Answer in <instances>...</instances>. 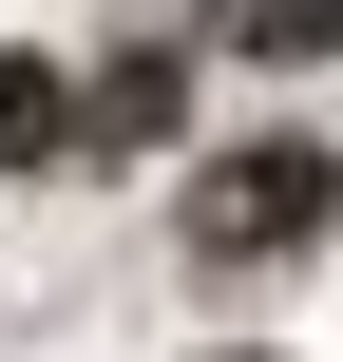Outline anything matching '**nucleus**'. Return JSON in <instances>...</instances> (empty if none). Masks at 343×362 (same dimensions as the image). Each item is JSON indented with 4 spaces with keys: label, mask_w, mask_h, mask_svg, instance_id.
<instances>
[{
    "label": "nucleus",
    "mask_w": 343,
    "mask_h": 362,
    "mask_svg": "<svg viewBox=\"0 0 343 362\" xmlns=\"http://www.w3.org/2000/svg\"><path fill=\"white\" fill-rule=\"evenodd\" d=\"M325 229H343V153L325 134H248V153L191 172V248H210V267H286V248H325Z\"/></svg>",
    "instance_id": "obj_1"
},
{
    "label": "nucleus",
    "mask_w": 343,
    "mask_h": 362,
    "mask_svg": "<svg viewBox=\"0 0 343 362\" xmlns=\"http://www.w3.org/2000/svg\"><path fill=\"white\" fill-rule=\"evenodd\" d=\"M248 57H343V0H210Z\"/></svg>",
    "instance_id": "obj_4"
},
{
    "label": "nucleus",
    "mask_w": 343,
    "mask_h": 362,
    "mask_svg": "<svg viewBox=\"0 0 343 362\" xmlns=\"http://www.w3.org/2000/svg\"><path fill=\"white\" fill-rule=\"evenodd\" d=\"M76 153V76L57 57H0V172H57Z\"/></svg>",
    "instance_id": "obj_3"
},
{
    "label": "nucleus",
    "mask_w": 343,
    "mask_h": 362,
    "mask_svg": "<svg viewBox=\"0 0 343 362\" xmlns=\"http://www.w3.org/2000/svg\"><path fill=\"white\" fill-rule=\"evenodd\" d=\"M172 95H191L172 57H115V76L76 95V153H153V134H172Z\"/></svg>",
    "instance_id": "obj_2"
}]
</instances>
